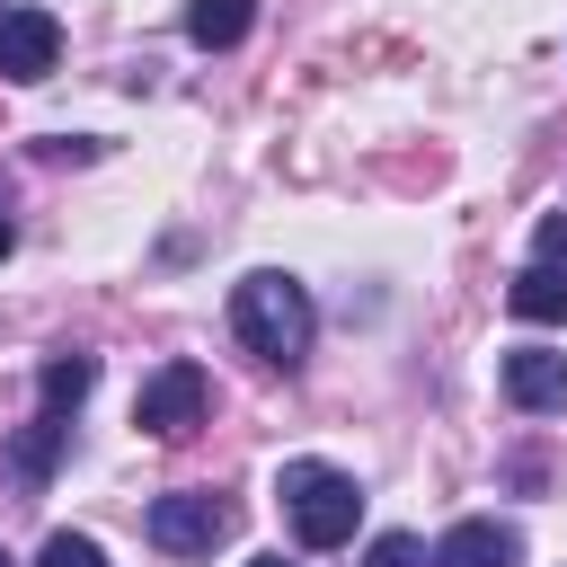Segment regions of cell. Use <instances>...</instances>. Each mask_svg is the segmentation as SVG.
I'll use <instances>...</instances> for the list:
<instances>
[{"mask_svg":"<svg viewBox=\"0 0 567 567\" xmlns=\"http://www.w3.org/2000/svg\"><path fill=\"white\" fill-rule=\"evenodd\" d=\"M230 328H239V346H248L257 363L292 372V363L310 354V328H319V310H310V292H301L292 275L257 266V275H239V284H230Z\"/></svg>","mask_w":567,"mask_h":567,"instance_id":"1","label":"cell"},{"mask_svg":"<svg viewBox=\"0 0 567 567\" xmlns=\"http://www.w3.org/2000/svg\"><path fill=\"white\" fill-rule=\"evenodd\" d=\"M275 496H284L301 549H337V540H354V523H363V487H354L346 470H328V461H284Z\"/></svg>","mask_w":567,"mask_h":567,"instance_id":"2","label":"cell"},{"mask_svg":"<svg viewBox=\"0 0 567 567\" xmlns=\"http://www.w3.org/2000/svg\"><path fill=\"white\" fill-rule=\"evenodd\" d=\"M230 505L213 496V487H177V496H159L151 505V549H168V558H213L221 540H230Z\"/></svg>","mask_w":567,"mask_h":567,"instance_id":"3","label":"cell"},{"mask_svg":"<svg viewBox=\"0 0 567 567\" xmlns=\"http://www.w3.org/2000/svg\"><path fill=\"white\" fill-rule=\"evenodd\" d=\"M204 399H213L204 363H159V372L142 381V399H133V425H142L151 443H177V434L204 425Z\"/></svg>","mask_w":567,"mask_h":567,"instance_id":"4","label":"cell"},{"mask_svg":"<svg viewBox=\"0 0 567 567\" xmlns=\"http://www.w3.org/2000/svg\"><path fill=\"white\" fill-rule=\"evenodd\" d=\"M505 399L523 416H567V354L558 346H514L505 354Z\"/></svg>","mask_w":567,"mask_h":567,"instance_id":"5","label":"cell"},{"mask_svg":"<svg viewBox=\"0 0 567 567\" xmlns=\"http://www.w3.org/2000/svg\"><path fill=\"white\" fill-rule=\"evenodd\" d=\"M62 62L53 9H0V80H44Z\"/></svg>","mask_w":567,"mask_h":567,"instance_id":"6","label":"cell"},{"mask_svg":"<svg viewBox=\"0 0 567 567\" xmlns=\"http://www.w3.org/2000/svg\"><path fill=\"white\" fill-rule=\"evenodd\" d=\"M434 567H523V540H514V523L470 514V523H452L434 540Z\"/></svg>","mask_w":567,"mask_h":567,"instance_id":"7","label":"cell"},{"mask_svg":"<svg viewBox=\"0 0 567 567\" xmlns=\"http://www.w3.org/2000/svg\"><path fill=\"white\" fill-rule=\"evenodd\" d=\"M505 310L532 319V328H558V319H567V275H558V266H523V275L505 284Z\"/></svg>","mask_w":567,"mask_h":567,"instance_id":"8","label":"cell"},{"mask_svg":"<svg viewBox=\"0 0 567 567\" xmlns=\"http://www.w3.org/2000/svg\"><path fill=\"white\" fill-rule=\"evenodd\" d=\"M248 18H257V0H195V9H186V35H195L204 53H221V44L248 35Z\"/></svg>","mask_w":567,"mask_h":567,"instance_id":"9","label":"cell"},{"mask_svg":"<svg viewBox=\"0 0 567 567\" xmlns=\"http://www.w3.org/2000/svg\"><path fill=\"white\" fill-rule=\"evenodd\" d=\"M89 381H97V363H89V354H53V363H44V408H53V416H71V408L89 399Z\"/></svg>","mask_w":567,"mask_h":567,"instance_id":"10","label":"cell"},{"mask_svg":"<svg viewBox=\"0 0 567 567\" xmlns=\"http://www.w3.org/2000/svg\"><path fill=\"white\" fill-rule=\"evenodd\" d=\"M62 434H71V425H62L53 408H44V416H35L27 434H18V452H9V461H18V478H27V487H35L44 470H53V452H62Z\"/></svg>","mask_w":567,"mask_h":567,"instance_id":"11","label":"cell"},{"mask_svg":"<svg viewBox=\"0 0 567 567\" xmlns=\"http://www.w3.org/2000/svg\"><path fill=\"white\" fill-rule=\"evenodd\" d=\"M35 567H106V549H97V540H89V532H53V540H44V558H35Z\"/></svg>","mask_w":567,"mask_h":567,"instance_id":"12","label":"cell"},{"mask_svg":"<svg viewBox=\"0 0 567 567\" xmlns=\"http://www.w3.org/2000/svg\"><path fill=\"white\" fill-rule=\"evenodd\" d=\"M363 567H416V540H408V532H381V540L363 549Z\"/></svg>","mask_w":567,"mask_h":567,"instance_id":"13","label":"cell"},{"mask_svg":"<svg viewBox=\"0 0 567 567\" xmlns=\"http://www.w3.org/2000/svg\"><path fill=\"white\" fill-rule=\"evenodd\" d=\"M540 266H558V275H567V213H549V221H540Z\"/></svg>","mask_w":567,"mask_h":567,"instance_id":"14","label":"cell"},{"mask_svg":"<svg viewBox=\"0 0 567 567\" xmlns=\"http://www.w3.org/2000/svg\"><path fill=\"white\" fill-rule=\"evenodd\" d=\"M9 248H18V230H9V213H0V257H9Z\"/></svg>","mask_w":567,"mask_h":567,"instance_id":"15","label":"cell"},{"mask_svg":"<svg viewBox=\"0 0 567 567\" xmlns=\"http://www.w3.org/2000/svg\"><path fill=\"white\" fill-rule=\"evenodd\" d=\"M248 567H292V558H248Z\"/></svg>","mask_w":567,"mask_h":567,"instance_id":"16","label":"cell"},{"mask_svg":"<svg viewBox=\"0 0 567 567\" xmlns=\"http://www.w3.org/2000/svg\"><path fill=\"white\" fill-rule=\"evenodd\" d=\"M0 567H18V558H9V549H0Z\"/></svg>","mask_w":567,"mask_h":567,"instance_id":"17","label":"cell"}]
</instances>
